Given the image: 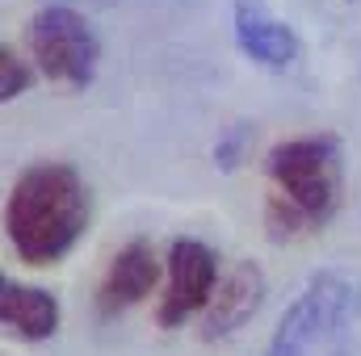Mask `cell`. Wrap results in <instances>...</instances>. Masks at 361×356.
<instances>
[{"label": "cell", "instance_id": "cell-1", "mask_svg": "<svg viewBox=\"0 0 361 356\" xmlns=\"http://www.w3.org/2000/svg\"><path fill=\"white\" fill-rule=\"evenodd\" d=\"M89 231V189L72 164L42 160L13 180L4 201V235L30 268L59 265Z\"/></svg>", "mask_w": 361, "mask_h": 356}, {"label": "cell", "instance_id": "cell-2", "mask_svg": "<svg viewBox=\"0 0 361 356\" xmlns=\"http://www.w3.org/2000/svg\"><path fill=\"white\" fill-rule=\"evenodd\" d=\"M269 201L265 222L273 239L324 227L341 205V143L332 134H298L277 143L265 160Z\"/></svg>", "mask_w": 361, "mask_h": 356}, {"label": "cell", "instance_id": "cell-3", "mask_svg": "<svg viewBox=\"0 0 361 356\" xmlns=\"http://www.w3.org/2000/svg\"><path fill=\"white\" fill-rule=\"evenodd\" d=\"M30 55L38 63V72L51 84H68V89H89L97 80V63H101V42L85 21V13H76L72 4H47L30 17L25 30Z\"/></svg>", "mask_w": 361, "mask_h": 356}, {"label": "cell", "instance_id": "cell-4", "mask_svg": "<svg viewBox=\"0 0 361 356\" xmlns=\"http://www.w3.org/2000/svg\"><path fill=\"white\" fill-rule=\"evenodd\" d=\"M169 289L160 298V327L177 331L185 327L193 314H206V306L214 302V289H219V256L210 243L193 239V235H180L169 243Z\"/></svg>", "mask_w": 361, "mask_h": 356}, {"label": "cell", "instance_id": "cell-5", "mask_svg": "<svg viewBox=\"0 0 361 356\" xmlns=\"http://www.w3.org/2000/svg\"><path fill=\"white\" fill-rule=\"evenodd\" d=\"M353 306H357L353 281L341 276V272H332V268H324V272H315V276L302 285V293L286 306V314L277 319V336H286V340L311 348V344L328 340L336 327H345L349 314H353Z\"/></svg>", "mask_w": 361, "mask_h": 356}, {"label": "cell", "instance_id": "cell-6", "mask_svg": "<svg viewBox=\"0 0 361 356\" xmlns=\"http://www.w3.org/2000/svg\"><path fill=\"white\" fill-rule=\"evenodd\" d=\"M231 34H235V46H240L257 68L286 72V68L298 59V34H294L281 17H273L261 0H235Z\"/></svg>", "mask_w": 361, "mask_h": 356}, {"label": "cell", "instance_id": "cell-7", "mask_svg": "<svg viewBox=\"0 0 361 356\" xmlns=\"http://www.w3.org/2000/svg\"><path fill=\"white\" fill-rule=\"evenodd\" d=\"M156 281H160V260H156L152 243L147 239H130L126 248L114 252V260H109L101 285H97V310L105 319H114V314L139 306L156 289Z\"/></svg>", "mask_w": 361, "mask_h": 356}, {"label": "cell", "instance_id": "cell-8", "mask_svg": "<svg viewBox=\"0 0 361 356\" xmlns=\"http://www.w3.org/2000/svg\"><path fill=\"white\" fill-rule=\"evenodd\" d=\"M265 302V272L252 265V260H240L231 268L219 289H214V302L206 306V319H202V340H227L235 336Z\"/></svg>", "mask_w": 361, "mask_h": 356}, {"label": "cell", "instance_id": "cell-9", "mask_svg": "<svg viewBox=\"0 0 361 356\" xmlns=\"http://www.w3.org/2000/svg\"><path fill=\"white\" fill-rule=\"evenodd\" d=\"M0 323L8 336L30 340V344L51 340L59 331V302H55V293H47L38 285H21V281L4 276L0 281Z\"/></svg>", "mask_w": 361, "mask_h": 356}, {"label": "cell", "instance_id": "cell-10", "mask_svg": "<svg viewBox=\"0 0 361 356\" xmlns=\"http://www.w3.org/2000/svg\"><path fill=\"white\" fill-rule=\"evenodd\" d=\"M34 84V72L25 59L13 55V46H0V101H17Z\"/></svg>", "mask_w": 361, "mask_h": 356}, {"label": "cell", "instance_id": "cell-11", "mask_svg": "<svg viewBox=\"0 0 361 356\" xmlns=\"http://www.w3.org/2000/svg\"><path fill=\"white\" fill-rule=\"evenodd\" d=\"M244 139H248V126L240 122V126H235V130H231L219 147H214V164H219L223 172H231V168L240 164V155H244Z\"/></svg>", "mask_w": 361, "mask_h": 356}, {"label": "cell", "instance_id": "cell-12", "mask_svg": "<svg viewBox=\"0 0 361 356\" xmlns=\"http://www.w3.org/2000/svg\"><path fill=\"white\" fill-rule=\"evenodd\" d=\"M261 356H307V348L302 344H294V340H286V336H277L273 331L269 336V344H265V352Z\"/></svg>", "mask_w": 361, "mask_h": 356}, {"label": "cell", "instance_id": "cell-13", "mask_svg": "<svg viewBox=\"0 0 361 356\" xmlns=\"http://www.w3.org/2000/svg\"><path fill=\"white\" fill-rule=\"evenodd\" d=\"M332 356H349V352H332Z\"/></svg>", "mask_w": 361, "mask_h": 356}]
</instances>
